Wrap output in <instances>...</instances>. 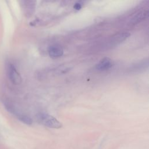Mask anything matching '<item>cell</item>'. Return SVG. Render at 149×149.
<instances>
[{"label": "cell", "mask_w": 149, "mask_h": 149, "mask_svg": "<svg viewBox=\"0 0 149 149\" xmlns=\"http://www.w3.org/2000/svg\"><path fill=\"white\" fill-rule=\"evenodd\" d=\"M17 117L20 121H21L22 122L26 125H31L33 123V120L31 118L25 114L20 113L19 115L17 116Z\"/></svg>", "instance_id": "7"}, {"label": "cell", "mask_w": 149, "mask_h": 149, "mask_svg": "<svg viewBox=\"0 0 149 149\" xmlns=\"http://www.w3.org/2000/svg\"><path fill=\"white\" fill-rule=\"evenodd\" d=\"M70 69V67H68L67 66L64 65H60L55 70V72L57 74H63L66 73L68 71H69Z\"/></svg>", "instance_id": "8"}, {"label": "cell", "mask_w": 149, "mask_h": 149, "mask_svg": "<svg viewBox=\"0 0 149 149\" xmlns=\"http://www.w3.org/2000/svg\"><path fill=\"white\" fill-rule=\"evenodd\" d=\"M49 56L53 59H56L62 56L63 54V49L62 47L58 44L51 45L48 50Z\"/></svg>", "instance_id": "4"}, {"label": "cell", "mask_w": 149, "mask_h": 149, "mask_svg": "<svg viewBox=\"0 0 149 149\" xmlns=\"http://www.w3.org/2000/svg\"><path fill=\"white\" fill-rule=\"evenodd\" d=\"M8 76L12 83L14 84H19L21 83L22 79L16 68L12 64H8L7 67Z\"/></svg>", "instance_id": "2"}, {"label": "cell", "mask_w": 149, "mask_h": 149, "mask_svg": "<svg viewBox=\"0 0 149 149\" xmlns=\"http://www.w3.org/2000/svg\"><path fill=\"white\" fill-rule=\"evenodd\" d=\"M81 3L80 2H76L74 6H73V8L75 10H80L81 8Z\"/></svg>", "instance_id": "10"}, {"label": "cell", "mask_w": 149, "mask_h": 149, "mask_svg": "<svg viewBox=\"0 0 149 149\" xmlns=\"http://www.w3.org/2000/svg\"><path fill=\"white\" fill-rule=\"evenodd\" d=\"M148 66V61H143L140 63H139L137 65H135V69H133V70L135 69V70H140L141 69H145V68Z\"/></svg>", "instance_id": "9"}, {"label": "cell", "mask_w": 149, "mask_h": 149, "mask_svg": "<svg viewBox=\"0 0 149 149\" xmlns=\"http://www.w3.org/2000/svg\"><path fill=\"white\" fill-rule=\"evenodd\" d=\"M148 12L147 10H143L137 13L131 20V23L133 24H136L141 22L148 17Z\"/></svg>", "instance_id": "6"}, {"label": "cell", "mask_w": 149, "mask_h": 149, "mask_svg": "<svg viewBox=\"0 0 149 149\" xmlns=\"http://www.w3.org/2000/svg\"><path fill=\"white\" fill-rule=\"evenodd\" d=\"M130 36V34L129 32H122L116 33L111 37L109 40V43L112 46L117 45L126 40Z\"/></svg>", "instance_id": "3"}, {"label": "cell", "mask_w": 149, "mask_h": 149, "mask_svg": "<svg viewBox=\"0 0 149 149\" xmlns=\"http://www.w3.org/2000/svg\"><path fill=\"white\" fill-rule=\"evenodd\" d=\"M112 66V61L109 57L101 59L95 65V68L98 71H105L110 69Z\"/></svg>", "instance_id": "5"}, {"label": "cell", "mask_w": 149, "mask_h": 149, "mask_svg": "<svg viewBox=\"0 0 149 149\" xmlns=\"http://www.w3.org/2000/svg\"><path fill=\"white\" fill-rule=\"evenodd\" d=\"M37 119L41 123L50 128L59 129L62 126V123L57 119L46 113H38Z\"/></svg>", "instance_id": "1"}]
</instances>
